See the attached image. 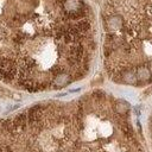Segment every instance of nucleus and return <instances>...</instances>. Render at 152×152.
Returning a JSON list of instances; mask_svg holds the SVG:
<instances>
[{
	"mask_svg": "<svg viewBox=\"0 0 152 152\" xmlns=\"http://www.w3.org/2000/svg\"><path fill=\"white\" fill-rule=\"evenodd\" d=\"M14 0H0V15L7 14L13 7Z\"/></svg>",
	"mask_w": 152,
	"mask_h": 152,
	"instance_id": "2",
	"label": "nucleus"
},
{
	"mask_svg": "<svg viewBox=\"0 0 152 152\" xmlns=\"http://www.w3.org/2000/svg\"><path fill=\"white\" fill-rule=\"evenodd\" d=\"M104 28L103 53L113 71L139 50L144 56L133 66L132 74L145 76L151 82L147 65L152 58V0H107L102 11ZM137 81V80H135Z\"/></svg>",
	"mask_w": 152,
	"mask_h": 152,
	"instance_id": "1",
	"label": "nucleus"
}]
</instances>
